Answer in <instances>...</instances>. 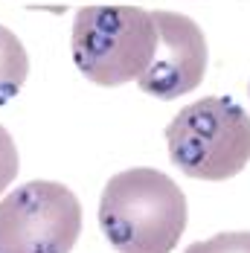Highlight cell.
<instances>
[{
	"mask_svg": "<svg viewBox=\"0 0 250 253\" xmlns=\"http://www.w3.org/2000/svg\"><path fill=\"white\" fill-rule=\"evenodd\" d=\"M99 227L120 253H172L186 230V195L157 169H125L102 189Z\"/></svg>",
	"mask_w": 250,
	"mask_h": 253,
	"instance_id": "obj_1",
	"label": "cell"
},
{
	"mask_svg": "<svg viewBox=\"0 0 250 253\" xmlns=\"http://www.w3.org/2000/svg\"><path fill=\"white\" fill-rule=\"evenodd\" d=\"M154 15L140 6H84L73 21V61L102 87L140 79L157 52Z\"/></svg>",
	"mask_w": 250,
	"mask_h": 253,
	"instance_id": "obj_2",
	"label": "cell"
},
{
	"mask_svg": "<svg viewBox=\"0 0 250 253\" xmlns=\"http://www.w3.org/2000/svg\"><path fill=\"white\" fill-rule=\"evenodd\" d=\"M166 146L186 177L227 180L250 160V117L230 96H204L166 126Z\"/></svg>",
	"mask_w": 250,
	"mask_h": 253,
	"instance_id": "obj_3",
	"label": "cell"
},
{
	"mask_svg": "<svg viewBox=\"0 0 250 253\" xmlns=\"http://www.w3.org/2000/svg\"><path fill=\"white\" fill-rule=\"evenodd\" d=\"M82 204L55 180H29L0 201V253H70Z\"/></svg>",
	"mask_w": 250,
	"mask_h": 253,
	"instance_id": "obj_4",
	"label": "cell"
},
{
	"mask_svg": "<svg viewBox=\"0 0 250 253\" xmlns=\"http://www.w3.org/2000/svg\"><path fill=\"white\" fill-rule=\"evenodd\" d=\"M157 24V52L149 70L137 79L140 90L154 99L192 93L207 73V38L201 26L180 12H151Z\"/></svg>",
	"mask_w": 250,
	"mask_h": 253,
	"instance_id": "obj_5",
	"label": "cell"
},
{
	"mask_svg": "<svg viewBox=\"0 0 250 253\" xmlns=\"http://www.w3.org/2000/svg\"><path fill=\"white\" fill-rule=\"evenodd\" d=\"M29 76V55L21 38L0 24V105L12 102Z\"/></svg>",
	"mask_w": 250,
	"mask_h": 253,
	"instance_id": "obj_6",
	"label": "cell"
},
{
	"mask_svg": "<svg viewBox=\"0 0 250 253\" xmlns=\"http://www.w3.org/2000/svg\"><path fill=\"white\" fill-rule=\"evenodd\" d=\"M183 253H250V233H218L207 242H195Z\"/></svg>",
	"mask_w": 250,
	"mask_h": 253,
	"instance_id": "obj_7",
	"label": "cell"
},
{
	"mask_svg": "<svg viewBox=\"0 0 250 253\" xmlns=\"http://www.w3.org/2000/svg\"><path fill=\"white\" fill-rule=\"evenodd\" d=\"M15 175H18V149H15L12 134L0 126V195L15 180Z\"/></svg>",
	"mask_w": 250,
	"mask_h": 253,
	"instance_id": "obj_8",
	"label": "cell"
}]
</instances>
